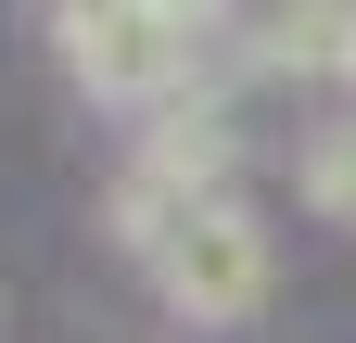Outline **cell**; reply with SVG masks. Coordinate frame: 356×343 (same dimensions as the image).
<instances>
[{
  "instance_id": "cell-3",
  "label": "cell",
  "mask_w": 356,
  "mask_h": 343,
  "mask_svg": "<svg viewBox=\"0 0 356 343\" xmlns=\"http://www.w3.org/2000/svg\"><path fill=\"white\" fill-rule=\"evenodd\" d=\"M229 64L242 76H343V0H242Z\"/></svg>"
},
{
  "instance_id": "cell-2",
  "label": "cell",
  "mask_w": 356,
  "mask_h": 343,
  "mask_svg": "<svg viewBox=\"0 0 356 343\" xmlns=\"http://www.w3.org/2000/svg\"><path fill=\"white\" fill-rule=\"evenodd\" d=\"M229 102H165V115H140V153H127V165H140V178L153 191H178V203H229Z\"/></svg>"
},
{
  "instance_id": "cell-4",
  "label": "cell",
  "mask_w": 356,
  "mask_h": 343,
  "mask_svg": "<svg viewBox=\"0 0 356 343\" xmlns=\"http://www.w3.org/2000/svg\"><path fill=\"white\" fill-rule=\"evenodd\" d=\"M293 178H305V203H318L331 229H356V115H331L318 140L293 153Z\"/></svg>"
},
{
  "instance_id": "cell-7",
  "label": "cell",
  "mask_w": 356,
  "mask_h": 343,
  "mask_svg": "<svg viewBox=\"0 0 356 343\" xmlns=\"http://www.w3.org/2000/svg\"><path fill=\"white\" fill-rule=\"evenodd\" d=\"M51 13H64V0H51Z\"/></svg>"
},
{
  "instance_id": "cell-6",
  "label": "cell",
  "mask_w": 356,
  "mask_h": 343,
  "mask_svg": "<svg viewBox=\"0 0 356 343\" xmlns=\"http://www.w3.org/2000/svg\"><path fill=\"white\" fill-rule=\"evenodd\" d=\"M343 90H356V0H343Z\"/></svg>"
},
{
  "instance_id": "cell-1",
  "label": "cell",
  "mask_w": 356,
  "mask_h": 343,
  "mask_svg": "<svg viewBox=\"0 0 356 343\" xmlns=\"http://www.w3.org/2000/svg\"><path fill=\"white\" fill-rule=\"evenodd\" d=\"M153 292H165L191 331H242V318L267 306V229L242 217V203H204V217L153 254Z\"/></svg>"
},
{
  "instance_id": "cell-5",
  "label": "cell",
  "mask_w": 356,
  "mask_h": 343,
  "mask_svg": "<svg viewBox=\"0 0 356 343\" xmlns=\"http://www.w3.org/2000/svg\"><path fill=\"white\" fill-rule=\"evenodd\" d=\"M140 13H165L178 38H229V13H242V0H140Z\"/></svg>"
}]
</instances>
